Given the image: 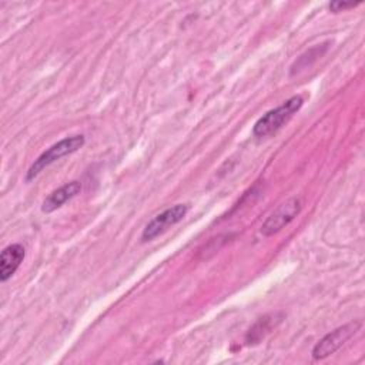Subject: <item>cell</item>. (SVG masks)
<instances>
[{
    "mask_svg": "<svg viewBox=\"0 0 365 365\" xmlns=\"http://www.w3.org/2000/svg\"><path fill=\"white\" fill-rule=\"evenodd\" d=\"M304 98L301 96H292L287 101H284L281 106L267 111L264 115H261L252 128L254 135L257 137H267L277 130H279L301 107H302Z\"/></svg>",
    "mask_w": 365,
    "mask_h": 365,
    "instance_id": "6da1fadb",
    "label": "cell"
},
{
    "mask_svg": "<svg viewBox=\"0 0 365 365\" xmlns=\"http://www.w3.org/2000/svg\"><path fill=\"white\" fill-rule=\"evenodd\" d=\"M86 143V138L83 134H76V135H70L66 137L60 141H57L56 144H53L51 147H48L46 151H43L36 160L34 163L30 165V168L27 170V175L26 180L30 181L34 177H37L46 167H48L50 164H53L54 161L76 153L77 150H80Z\"/></svg>",
    "mask_w": 365,
    "mask_h": 365,
    "instance_id": "7a4b0ae2",
    "label": "cell"
},
{
    "mask_svg": "<svg viewBox=\"0 0 365 365\" xmlns=\"http://www.w3.org/2000/svg\"><path fill=\"white\" fill-rule=\"evenodd\" d=\"M188 212V205L187 204H175L170 208H165L160 214L154 215L144 227L141 232V241L147 242L154 240L155 237L161 235L165 232L170 227L175 225L180 222Z\"/></svg>",
    "mask_w": 365,
    "mask_h": 365,
    "instance_id": "3957f363",
    "label": "cell"
},
{
    "mask_svg": "<svg viewBox=\"0 0 365 365\" xmlns=\"http://www.w3.org/2000/svg\"><path fill=\"white\" fill-rule=\"evenodd\" d=\"M361 327L359 321H354L349 324H345L332 332L327 334L322 339L317 342V345L312 349V358L314 359H324L329 355H332L335 351H338L352 335L358 332Z\"/></svg>",
    "mask_w": 365,
    "mask_h": 365,
    "instance_id": "277c9868",
    "label": "cell"
},
{
    "mask_svg": "<svg viewBox=\"0 0 365 365\" xmlns=\"http://www.w3.org/2000/svg\"><path fill=\"white\" fill-rule=\"evenodd\" d=\"M301 211V200L297 197L288 198L281 202L262 222L261 232L262 235H274L288 225Z\"/></svg>",
    "mask_w": 365,
    "mask_h": 365,
    "instance_id": "5b68a950",
    "label": "cell"
},
{
    "mask_svg": "<svg viewBox=\"0 0 365 365\" xmlns=\"http://www.w3.org/2000/svg\"><path fill=\"white\" fill-rule=\"evenodd\" d=\"M24 247L20 244L7 245L0 255V281L6 282L17 271L24 259Z\"/></svg>",
    "mask_w": 365,
    "mask_h": 365,
    "instance_id": "8992f818",
    "label": "cell"
},
{
    "mask_svg": "<svg viewBox=\"0 0 365 365\" xmlns=\"http://www.w3.org/2000/svg\"><path fill=\"white\" fill-rule=\"evenodd\" d=\"M80 191H81V184L77 180L61 185L60 188L54 190L48 197H46V200L43 201V205H41V211L43 212L56 211L63 204H66L68 200L76 197Z\"/></svg>",
    "mask_w": 365,
    "mask_h": 365,
    "instance_id": "52a82bcc",
    "label": "cell"
},
{
    "mask_svg": "<svg viewBox=\"0 0 365 365\" xmlns=\"http://www.w3.org/2000/svg\"><path fill=\"white\" fill-rule=\"evenodd\" d=\"M328 46L327 44H321V46H315L312 48H309L308 51H305L304 54H301L295 63L291 66V76H294L295 73L309 67L312 63H315L325 51H327Z\"/></svg>",
    "mask_w": 365,
    "mask_h": 365,
    "instance_id": "ba28073f",
    "label": "cell"
},
{
    "mask_svg": "<svg viewBox=\"0 0 365 365\" xmlns=\"http://www.w3.org/2000/svg\"><path fill=\"white\" fill-rule=\"evenodd\" d=\"M358 4H361L359 1L358 3H346V1H332V3H329V10L331 11H334V13H338V11H341V10H348V9H354V7H356Z\"/></svg>",
    "mask_w": 365,
    "mask_h": 365,
    "instance_id": "9c48e42d",
    "label": "cell"
}]
</instances>
